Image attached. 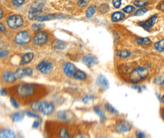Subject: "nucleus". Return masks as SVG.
<instances>
[{"label": "nucleus", "instance_id": "obj_1", "mask_svg": "<svg viewBox=\"0 0 164 138\" xmlns=\"http://www.w3.org/2000/svg\"><path fill=\"white\" fill-rule=\"evenodd\" d=\"M148 76V70L139 66L133 70L129 76V80L132 83H138L142 81Z\"/></svg>", "mask_w": 164, "mask_h": 138}, {"label": "nucleus", "instance_id": "obj_2", "mask_svg": "<svg viewBox=\"0 0 164 138\" xmlns=\"http://www.w3.org/2000/svg\"><path fill=\"white\" fill-rule=\"evenodd\" d=\"M7 24L11 29H18L24 25V19L21 15H11L7 19Z\"/></svg>", "mask_w": 164, "mask_h": 138}, {"label": "nucleus", "instance_id": "obj_3", "mask_svg": "<svg viewBox=\"0 0 164 138\" xmlns=\"http://www.w3.org/2000/svg\"><path fill=\"white\" fill-rule=\"evenodd\" d=\"M30 35L27 31L20 32L15 37V42L18 45H25L30 41Z\"/></svg>", "mask_w": 164, "mask_h": 138}, {"label": "nucleus", "instance_id": "obj_4", "mask_svg": "<svg viewBox=\"0 0 164 138\" xmlns=\"http://www.w3.org/2000/svg\"><path fill=\"white\" fill-rule=\"evenodd\" d=\"M17 92L21 97H27V96L31 95L33 93V87L30 84H21L17 87Z\"/></svg>", "mask_w": 164, "mask_h": 138}, {"label": "nucleus", "instance_id": "obj_5", "mask_svg": "<svg viewBox=\"0 0 164 138\" xmlns=\"http://www.w3.org/2000/svg\"><path fill=\"white\" fill-rule=\"evenodd\" d=\"M48 40V34L45 32H39L33 37V42L36 46H40L46 43Z\"/></svg>", "mask_w": 164, "mask_h": 138}, {"label": "nucleus", "instance_id": "obj_6", "mask_svg": "<svg viewBox=\"0 0 164 138\" xmlns=\"http://www.w3.org/2000/svg\"><path fill=\"white\" fill-rule=\"evenodd\" d=\"M54 109H55L54 106L49 102H42L40 104V111L44 115H48L52 114L54 111Z\"/></svg>", "mask_w": 164, "mask_h": 138}, {"label": "nucleus", "instance_id": "obj_7", "mask_svg": "<svg viewBox=\"0 0 164 138\" xmlns=\"http://www.w3.org/2000/svg\"><path fill=\"white\" fill-rule=\"evenodd\" d=\"M157 19V15H154L152 17H151L148 20L146 21H141L140 23H138V25L141 26V27H143L144 29L146 30H149L154 25L155 22H156Z\"/></svg>", "mask_w": 164, "mask_h": 138}, {"label": "nucleus", "instance_id": "obj_8", "mask_svg": "<svg viewBox=\"0 0 164 138\" xmlns=\"http://www.w3.org/2000/svg\"><path fill=\"white\" fill-rule=\"evenodd\" d=\"M96 82L98 87L103 91H105L109 88V82L108 78L104 76H99L96 79Z\"/></svg>", "mask_w": 164, "mask_h": 138}, {"label": "nucleus", "instance_id": "obj_9", "mask_svg": "<svg viewBox=\"0 0 164 138\" xmlns=\"http://www.w3.org/2000/svg\"><path fill=\"white\" fill-rule=\"evenodd\" d=\"M98 59L93 54H87L83 58V63L88 66H92L97 63Z\"/></svg>", "mask_w": 164, "mask_h": 138}, {"label": "nucleus", "instance_id": "obj_10", "mask_svg": "<svg viewBox=\"0 0 164 138\" xmlns=\"http://www.w3.org/2000/svg\"><path fill=\"white\" fill-rule=\"evenodd\" d=\"M64 71H65V73L67 76H71L74 75V73L77 71V69H76V66L73 64L67 63L64 66Z\"/></svg>", "mask_w": 164, "mask_h": 138}, {"label": "nucleus", "instance_id": "obj_11", "mask_svg": "<svg viewBox=\"0 0 164 138\" xmlns=\"http://www.w3.org/2000/svg\"><path fill=\"white\" fill-rule=\"evenodd\" d=\"M129 129V124H127L126 122H119L116 126V131L119 133H124V132L128 131Z\"/></svg>", "mask_w": 164, "mask_h": 138}, {"label": "nucleus", "instance_id": "obj_12", "mask_svg": "<svg viewBox=\"0 0 164 138\" xmlns=\"http://www.w3.org/2000/svg\"><path fill=\"white\" fill-rule=\"evenodd\" d=\"M2 78L4 79L5 82H14L15 81H16L17 78L16 75L15 73L12 72H5L3 76H2Z\"/></svg>", "mask_w": 164, "mask_h": 138}, {"label": "nucleus", "instance_id": "obj_13", "mask_svg": "<svg viewBox=\"0 0 164 138\" xmlns=\"http://www.w3.org/2000/svg\"><path fill=\"white\" fill-rule=\"evenodd\" d=\"M33 57H34V55H33V53H27V54H25L22 57L21 65H25V64L30 63V62L33 60Z\"/></svg>", "mask_w": 164, "mask_h": 138}, {"label": "nucleus", "instance_id": "obj_14", "mask_svg": "<svg viewBox=\"0 0 164 138\" xmlns=\"http://www.w3.org/2000/svg\"><path fill=\"white\" fill-rule=\"evenodd\" d=\"M125 17V15L123 13L120 12V11H117V12L114 13L111 16V20L114 22H118V21H122L123 18Z\"/></svg>", "mask_w": 164, "mask_h": 138}, {"label": "nucleus", "instance_id": "obj_15", "mask_svg": "<svg viewBox=\"0 0 164 138\" xmlns=\"http://www.w3.org/2000/svg\"><path fill=\"white\" fill-rule=\"evenodd\" d=\"M52 48L54 49H64L65 48V43L61 40L56 39L52 43Z\"/></svg>", "mask_w": 164, "mask_h": 138}, {"label": "nucleus", "instance_id": "obj_16", "mask_svg": "<svg viewBox=\"0 0 164 138\" xmlns=\"http://www.w3.org/2000/svg\"><path fill=\"white\" fill-rule=\"evenodd\" d=\"M135 42L139 46H148L151 43V41L149 38H138Z\"/></svg>", "mask_w": 164, "mask_h": 138}, {"label": "nucleus", "instance_id": "obj_17", "mask_svg": "<svg viewBox=\"0 0 164 138\" xmlns=\"http://www.w3.org/2000/svg\"><path fill=\"white\" fill-rule=\"evenodd\" d=\"M1 137H5V138H10V137H15V133L11 130H2L0 133Z\"/></svg>", "mask_w": 164, "mask_h": 138}, {"label": "nucleus", "instance_id": "obj_18", "mask_svg": "<svg viewBox=\"0 0 164 138\" xmlns=\"http://www.w3.org/2000/svg\"><path fill=\"white\" fill-rule=\"evenodd\" d=\"M54 18V15H38L36 17V20L38 21H50L52 19Z\"/></svg>", "mask_w": 164, "mask_h": 138}, {"label": "nucleus", "instance_id": "obj_19", "mask_svg": "<svg viewBox=\"0 0 164 138\" xmlns=\"http://www.w3.org/2000/svg\"><path fill=\"white\" fill-rule=\"evenodd\" d=\"M86 76H87L86 74L81 70H77L74 75H73V77H74L75 79H78V80H85L86 78Z\"/></svg>", "mask_w": 164, "mask_h": 138}, {"label": "nucleus", "instance_id": "obj_20", "mask_svg": "<svg viewBox=\"0 0 164 138\" xmlns=\"http://www.w3.org/2000/svg\"><path fill=\"white\" fill-rule=\"evenodd\" d=\"M52 69H53V64L52 63H46V65L42 68V70L40 71L43 74H48V73H49L52 71Z\"/></svg>", "mask_w": 164, "mask_h": 138}, {"label": "nucleus", "instance_id": "obj_21", "mask_svg": "<svg viewBox=\"0 0 164 138\" xmlns=\"http://www.w3.org/2000/svg\"><path fill=\"white\" fill-rule=\"evenodd\" d=\"M94 111H95V113L100 117V120H101V122H103L105 121V119H106V116H105V115H104V112H102L101 110V109L98 107H94Z\"/></svg>", "mask_w": 164, "mask_h": 138}, {"label": "nucleus", "instance_id": "obj_22", "mask_svg": "<svg viewBox=\"0 0 164 138\" xmlns=\"http://www.w3.org/2000/svg\"><path fill=\"white\" fill-rule=\"evenodd\" d=\"M96 10V6L95 5H91L89 8H88L86 11V17L88 18H91V17L93 16Z\"/></svg>", "mask_w": 164, "mask_h": 138}, {"label": "nucleus", "instance_id": "obj_23", "mask_svg": "<svg viewBox=\"0 0 164 138\" xmlns=\"http://www.w3.org/2000/svg\"><path fill=\"white\" fill-rule=\"evenodd\" d=\"M11 119L15 122H21L23 120V116L21 115V113H14L11 115Z\"/></svg>", "mask_w": 164, "mask_h": 138}, {"label": "nucleus", "instance_id": "obj_24", "mask_svg": "<svg viewBox=\"0 0 164 138\" xmlns=\"http://www.w3.org/2000/svg\"><path fill=\"white\" fill-rule=\"evenodd\" d=\"M148 3V0H135L134 1V5L136 7H139V8L145 7Z\"/></svg>", "mask_w": 164, "mask_h": 138}, {"label": "nucleus", "instance_id": "obj_25", "mask_svg": "<svg viewBox=\"0 0 164 138\" xmlns=\"http://www.w3.org/2000/svg\"><path fill=\"white\" fill-rule=\"evenodd\" d=\"M154 47L158 52H164V40H161V41H159L158 42L155 43Z\"/></svg>", "mask_w": 164, "mask_h": 138}, {"label": "nucleus", "instance_id": "obj_26", "mask_svg": "<svg viewBox=\"0 0 164 138\" xmlns=\"http://www.w3.org/2000/svg\"><path fill=\"white\" fill-rule=\"evenodd\" d=\"M117 55H118L120 58H127L130 56V52H129V51H126V50L120 51V52H117Z\"/></svg>", "mask_w": 164, "mask_h": 138}, {"label": "nucleus", "instance_id": "obj_27", "mask_svg": "<svg viewBox=\"0 0 164 138\" xmlns=\"http://www.w3.org/2000/svg\"><path fill=\"white\" fill-rule=\"evenodd\" d=\"M59 137L61 138H67L69 137L68 131L66 128H61L59 132Z\"/></svg>", "mask_w": 164, "mask_h": 138}, {"label": "nucleus", "instance_id": "obj_28", "mask_svg": "<svg viewBox=\"0 0 164 138\" xmlns=\"http://www.w3.org/2000/svg\"><path fill=\"white\" fill-rule=\"evenodd\" d=\"M15 75H16V76L17 78H22V77H24L25 76L24 69H17L16 72H15Z\"/></svg>", "mask_w": 164, "mask_h": 138}, {"label": "nucleus", "instance_id": "obj_29", "mask_svg": "<svg viewBox=\"0 0 164 138\" xmlns=\"http://www.w3.org/2000/svg\"><path fill=\"white\" fill-rule=\"evenodd\" d=\"M105 108H106V109L108 112H110V113H118V111H117L114 107H113V106H111L110 104H108V103L106 104V105H105Z\"/></svg>", "mask_w": 164, "mask_h": 138}, {"label": "nucleus", "instance_id": "obj_30", "mask_svg": "<svg viewBox=\"0 0 164 138\" xmlns=\"http://www.w3.org/2000/svg\"><path fill=\"white\" fill-rule=\"evenodd\" d=\"M123 11L126 14H130V13H132L135 11V7H133L132 5H128V6L125 7Z\"/></svg>", "mask_w": 164, "mask_h": 138}, {"label": "nucleus", "instance_id": "obj_31", "mask_svg": "<svg viewBox=\"0 0 164 138\" xmlns=\"http://www.w3.org/2000/svg\"><path fill=\"white\" fill-rule=\"evenodd\" d=\"M40 102H35L31 105V108L34 111H40Z\"/></svg>", "mask_w": 164, "mask_h": 138}, {"label": "nucleus", "instance_id": "obj_32", "mask_svg": "<svg viewBox=\"0 0 164 138\" xmlns=\"http://www.w3.org/2000/svg\"><path fill=\"white\" fill-rule=\"evenodd\" d=\"M148 11V9L146 8H141V9H138V11H136L135 13V16H141V15H143L145 13H146Z\"/></svg>", "mask_w": 164, "mask_h": 138}, {"label": "nucleus", "instance_id": "obj_33", "mask_svg": "<svg viewBox=\"0 0 164 138\" xmlns=\"http://www.w3.org/2000/svg\"><path fill=\"white\" fill-rule=\"evenodd\" d=\"M89 2V0H78V5L81 8L85 7Z\"/></svg>", "mask_w": 164, "mask_h": 138}, {"label": "nucleus", "instance_id": "obj_34", "mask_svg": "<svg viewBox=\"0 0 164 138\" xmlns=\"http://www.w3.org/2000/svg\"><path fill=\"white\" fill-rule=\"evenodd\" d=\"M58 116L59 119H66L67 118V115H66V113L64 111H60L58 113Z\"/></svg>", "mask_w": 164, "mask_h": 138}, {"label": "nucleus", "instance_id": "obj_35", "mask_svg": "<svg viewBox=\"0 0 164 138\" xmlns=\"http://www.w3.org/2000/svg\"><path fill=\"white\" fill-rule=\"evenodd\" d=\"M121 1L122 0H113V5L114 8H119L121 5Z\"/></svg>", "mask_w": 164, "mask_h": 138}, {"label": "nucleus", "instance_id": "obj_36", "mask_svg": "<svg viewBox=\"0 0 164 138\" xmlns=\"http://www.w3.org/2000/svg\"><path fill=\"white\" fill-rule=\"evenodd\" d=\"M12 2L14 3V5H17V6H21L24 4V0H12Z\"/></svg>", "mask_w": 164, "mask_h": 138}, {"label": "nucleus", "instance_id": "obj_37", "mask_svg": "<svg viewBox=\"0 0 164 138\" xmlns=\"http://www.w3.org/2000/svg\"><path fill=\"white\" fill-rule=\"evenodd\" d=\"M24 73L25 76H31L33 74V70L30 67L24 69Z\"/></svg>", "mask_w": 164, "mask_h": 138}, {"label": "nucleus", "instance_id": "obj_38", "mask_svg": "<svg viewBox=\"0 0 164 138\" xmlns=\"http://www.w3.org/2000/svg\"><path fill=\"white\" fill-rule=\"evenodd\" d=\"M90 99H94V97L92 96H85V97H83V102L84 103H87L90 100Z\"/></svg>", "mask_w": 164, "mask_h": 138}, {"label": "nucleus", "instance_id": "obj_39", "mask_svg": "<svg viewBox=\"0 0 164 138\" xmlns=\"http://www.w3.org/2000/svg\"><path fill=\"white\" fill-rule=\"evenodd\" d=\"M11 104H12V106L14 107H15V108H18L19 107V105H18V103H17V101L15 100L13 97H11Z\"/></svg>", "mask_w": 164, "mask_h": 138}, {"label": "nucleus", "instance_id": "obj_40", "mask_svg": "<svg viewBox=\"0 0 164 138\" xmlns=\"http://www.w3.org/2000/svg\"><path fill=\"white\" fill-rule=\"evenodd\" d=\"M46 60H43V61H42L41 63H40L39 65H38L37 66H36V70H42V68L45 65H46Z\"/></svg>", "mask_w": 164, "mask_h": 138}, {"label": "nucleus", "instance_id": "obj_41", "mask_svg": "<svg viewBox=\"0 0 164 138\" xmlns=\"http://www.w3.org/2000/svg\"><path fill=\"white\" fill-rule=\"evenodd\" d=\"M32 27H33V30H39V29H40L42 28L41 25L37 24V23H34V24H33Z\"/></svg>", "mask_w": 164, "mask_h": 138}, {"label": "nucleus", "instance_id": "obj_42", "mask_svg": "<svg viewBox=\"0 0 164 138\" xmlns=\"http://www.w3.org/2000/svg\"><path fill=\"white\" fill-rule=\"evenodd\" d=\"M27 115H28V116H30V117H33V118H38L39 117V116H38L36 114L33 113H31V112H28V113H27Z\"/></svg>", "mask_w": 164, "mask_h": 138}, {"label": "nucleus", "instance_id": "obj_43", "mask_svg": "<svg viewBox=\"0 0 164 138\" xmlns=\"http://www.w3.org/2000/svg\"><path fill=\"white\" fill-rule=\"evenodd\" d=\"M8 54V52L7 51H1V58H5L6 57V55Z\"/></svg>", "mask_w": 164, "mask_h": 138}, {"label": "nucleus", "instance_id": "obj_44", "mask_svg": "<svg viewBox=\"0 0 164 138\" xmlns=\"http://www.w3.org/2000/svg\"><path fill=\"white\" fill-rule=\"evenodd\" d=\"M40 125V122H38V121H35V122H33V128H37Z\"/></svg>", "mask_w": 164, "mask_h": 138}, {"label": "nucleus", "instance_id": "obj_45", "mask_svg": "<svg viewBox=\"0 0 164 138\" xmlns=\"http://www.w3.org/2000/svg\"><path fill=\"white\" fill-rule=\"evenodd\" d=\"M136 137H145V134H144V133H142V132H139V133H138L137 135H136Z\"/></svg>", "mask_w": 164, "mask_h": 138}, {"label": "nucleus", "instance_id": "obj_46", "mask_svg": "<svg viewBox=\"0 0 164 138\" xmlns=\"http://www.w3.org/2000/svg\"><path fill=\"white\" fill-rule=\"evenodd\" d=\"M0 26H1V32H4V31L5 30V26L3 25V23H1Z\"/></svg>", "mask_w": 164, "mask_h": 138}, {"label": "nucleus", "instance_id": "obj_47", "mask_svg": "<svg viewBox=\"0 0 164 138\" xmlns=\"http://www.w3.org/2000/svg\"><path fill=\"white\" fill-rule=\"evenodd\" d=\"M159 8H160V10L163 11H164V2H163V3H162V4L160 5V6H159Z\"/></svg>", "mask_w": 164, "mask_h": 138}, {"label": "nucleus", "instance_id": "obj_48", "mask_svg": "<svg viewBox=\"0 0 164 138\" xmlns=\"http://www.w3.org/2000/svg\"><path fill=\"white\" fill-rule=\"evenodd\" d=\"M1 94H2V95H6L5 90V89H2V90H1Z\"/></svg>", "mask_w": 164, "mask_h": 138}, {"label": "nucleus", "instance_id": "obj_49", "mask_svg": "<svg viewBox=\"0 0 164 138\" xmlns=\"http://www.w3.org/2000/svg\"><path fill=\"white\" fill-rule=\"evenodd\" d=\"M2 15H3V11H2V9L1 8V16H0V17H1V18L2 17Z\"/></svg>", "mask_w": 164, "mask_h": 138}, {"label": "nucleus", "instance_id": "obj_50", "mask_svg": "<svg viewBox=\"0 0 164 138\" xmlns=\"http://www.w3.org/2000/svg\"><path fill=\"white\" fill-rule=\"evenodd\" d=\"M161 85H162V87L164 88V80L162 81V82H161Z\"/></svg>", "mask_w": 164, "mask_h": 138}, {"label": "nucleus", "instance_id": "obj_51", "mask_svg": "<svg viewBox=\"0 0 164 138\" xmlns=\"http://www.w3.org/2000/svg\"><path fill=\"white\" fill-rule=\"evenodd\" d=\"M161 101H162L163 103H164V95L162 97H161Z\"/></svg>", "mask_w": 164, "mask_h": 138}, {"label": "nucleus", "instance_id": "obj_52", "mask_svg": "<svg viewBox=\"0 0 164 138\" xmlns=\"http://www.w3.org/2000/svg\"><path fill=\"white\" fill-rule=\"evenodd\" d=\"M162 116H163V119H164V110H163V113H162Z\"/></svg>", "mask_w": 164, "mask_h": 138}]
</instances>
